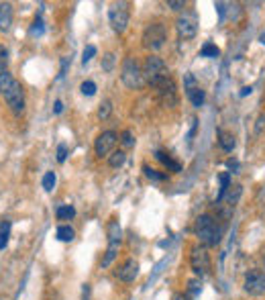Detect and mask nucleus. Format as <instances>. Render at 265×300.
Segmentation results:
<instances>
[{"label": "nucleus", "mask_w": 265, "mask_h": 300, "mask_svg": "<svg viewBox=\"0 0 265 300\" xmlns=\"http://www.w3.org/2000/svg\"><path fill=\"white\" fill-rule=\"evenodd\" d=\"M12 82H14V78H12L8 72H2V74H0V94H4V92L12 86Z\"/></svg>", "instance_id": "25"}, {"label": "nucleus", "mask_w": 265, "mask_h": 300, "mask_svg": "<svg viewBox=\"0 0 265 300\" xmlns=\"http://www.w3.org/2000/svg\"><path fill=\"white\" fill-rule=\"evenodd\" d=\"M155 157H157L168 170H172V172H181V165H179L177 161H174L170 153H165V151H161V149H159V151H155Z\"/></svg>", "instance_id": "16"}, {"label": "nucleus", "mask_w": 265, "mask_h": 300, "mask_svg": "<svg viewBox=\"0 0 265 300\" xmlns=\"http://www.w3.org/2000/svg\"><path fill=\"white\" fill-rule=\"evenodd\" d=\"M108 21H110V27L117 33H125L127 27H129V8H127V2L112 4L110 10H108Z\"/></svg>", "instance_id": "6"}, {"label": "nucleus", "mask_w": 265, "mask_h": 300, "mask_svg": "<svg viewBox=\"0 0 265 300\" xmlns=\"http://www.w3.org/2000/svg\"><path fill=\"white\" fill-rule=\"evenodd\" d=\"M165 39H168V31H165V25L161 23H151L143 31V47L151 49V51L161 49Z\"/></svg>", "instance_id": "4"}, {"label": "nucleus", "mask_w": 265, "mask_h": 300, "mask_svg": "<svg viewBox=\"0 0 265 300\" xmlns=\"http://www.w3.org/2000/svg\"><path fill=\"white\" fill-rule=\"evenodd\" d=\"M63 110V102H61V100H55V106H53V112L55 114H59Z\"/></svg>", "instance_id": "40"}, {"label": "nucleus", "mask_w": 265, "mask_h": 300, "mask_svg": "<svg viewBox=\"0 0 265 300\" xmlns=\"http://www.w3.org/2000/svg\"><path fill=\"white\" fill-rule=\"evenodd\" d=\"M253 92V88L251 86H245V88H241V96H247V94H251Z\"/></svg>", "instance_id": "42"}, {"label": "nucleus", "mask_w": 265, "mask_h": 300, "mask_svg": "<svg viewBox=\"0 0 265 300\" xmlns=\"http://www.w3.org/2000/svg\"><path fill=\"white\" fill-rule=\"evenodd\" d=\"M259 41H261V43L265 45V33H261V35H259Z\"/></svg>", "instance_id": "44"}, {"label": "nucleus", "mask_w": 265, "mask_h": 300, "mask_svg": "<svg viewBox=\"0 0 265 300\" xmlns=\"http://www.w3.org/2000/svg\"><path fill=\"white\" fill-rule=\"evenodd\" d=\"M190 265L196 276H206L210 272V255H208V249L204 245H196L192 247V253H190Z\"/></svg>", "instance_id": "5"}, {"label": "nucleus", "mask_w": 265, "mask_h": 300, "mask_svg": "<svg viewBox=\"0 0 265 300\" xmlns=\"http://www.w3.org/2000/svg\"><path fill=\"white\" fill-rule=\"evenodd\" d=\"M53 186H55V174L53 172H47L43 176V188H45V192H51Z\"/></svg>", "instance_id": "29"}, {"label": "nucleus", "mask_w": 265, "mask_h": 300, "mask_svg": "<svg viewBox=\"0 0 265 300\" xmlns=\"http://www.w3.org/2000/svg\"><path fill=\"white\" fill-rule=\"evenodd\" d=\"M143 172H145V176H147L149 180H155V182L168 180V174H161V172H157V170H153V168H149V165H143Z\"/></svg>", "instance_id": "24"}, {"label": "nucleus", "mask_w": 265, "mask_h": 300, "mask_svg": "<svg viewBox=\"0 0 265 300\" xmlns=\"http://www.w3.org/2000/svg\"><path fill=\"white\" fill-rule=\"evenodd\" d=\"M172 300H190V296H188V294L177 292V294H174V298H172Z\"/></svg>", "instance_id": "41"}, {"label": "nucleus", "mask_w": 265, "mask_h": 300, "mask_svg": "<svg viewBox=\"0 0 265 300\" xmlns=\"http://www.w3.org/2000/svg\"><path fill=\"white\" fill-rule=\"evenodd\" d=\"M143 76L147 78V82L151 86L159 84L161 80L170 78V70H168V63H165L159 55H149L145 59V65H143Z\"/></svg>", "instance_id": "3"}, {"label": "nucleus", "mask_w": 265, "mask_h": 300, "mask_svg": "<svg viewBox=\"0 0 265 300\" xmlns=\"http://www.w3.org/2000/svg\"><path fill=\"white\" fill-rule=\"evenodd\" d=\"M106 233H108V243H119L121 245V239H123V229L119 225L117 219H112L106 227Z\"/></svg>", "instance_id": "15"}, {"label": "nucleus", "mask_w": 265, "mask_h": 300, "mask_svg": "<svg viewBox=\"0 0 265 300\" xmlns=\"http://www.w3.org/2000/svg\"><path fill=\"white\" fill-rule=\"evenodd\" d=\"M76 216V208L74 206H59L57 208V221H72Z\"/></svg>", "instance_id": "21"}, {"label": "nucleus", "mask_w": 265, "mask_h": 300, "mask_svg": "<svg viewBox=\"0 0 265 300\" xmlns=\"http://www.w3.org/2000/svg\"><path fill=\"white\" fill-rule=\"evenodd\" d=\"M186 96L190 98V102L196 106V108H200L204 104V90L196 84V80L192 74H186Z\"/></svg>", "instance_id": "12"}, {"label": "nucleus", "mask_w": 265, "mask_h": 300, "mask_svg": "<svg viewBox=\"0 0 265 300\" xmlns=\"http://www.w3.org/2000/svg\"><path fill=\"white\" fill-rule=\"evenodd\" d=\"M226 165H228V170H233V172H237V170H239V161H237V159H228V161H226Z\"/></svg>", "instance_id": "39"}, {"label": "nucleus", "mask_w": 265, "mask_h": 300, "mask_svg": "<svg viewBox=\"0 0 265 300\" xmlns=\"http://www.w3.org/2000/svg\"><path fill=\"white\" fill-rule=\"evenodd\" d=\"M8 231H10V223L4 221L2 225H0V249H4L6 243H8Z\"/></svg>", "instance_id": "26"}, {"label": "nucleus", "mask_w": 265, "mask_h": 300, "mask_svg": "<svg viewBox=\"0 0 265 300\" xmlns=\"http://www.w3.org/2000/svg\"><path fill=\"white\" fill-rule=\"evenodd\" d=\"M29 33H31L33 37H41L43 33H45V25H43V19H41V16H37V19L33 21V25H31Z\"/></svg>", "instance_id": "23"}, {"label": "nucleus", "mask_w": 265, "mask_h": 300, "mask_svg": "<svg viewBox=\"0 0 265 300\" xmlns=\"http://www.w3.org/2000/svg\"><path fill=\"white\" fill-rule=\"evenodd\" d=\"M219 143L224 151H233L237 147V141H235V135H230V133H224V131H219Z\"/></svg>", "instance_id": "17"}, {"label": "nucleus", "mask_w": 265, "mask_h": 300, "mask_svg": "<svg viewBox=\"0 0 265 300\" xmlns=\"http://www.w3.org/2000/svg\"><path fill=\"white\" fill-rule=\"evenodd\" d=\"M82 300H90V284H84L82 288Z\"/></svg>", "instance_id": "38"}, {"label": "nucleus", "mask_w": 265, "mask_h": 300, "mask_svg": "<svg viewBox=\"0 0 265 300\" xmlns=\"http://www.w3.org/2000/svg\"><path fill=\"white\" fill-rule=\"evenodd\" d=\"M117 141H119V135H117L114 131H104V133H100V135L96 137V143H94L96 155H98V157L108 155L112 149H114V145H117Z\"/></svg>", "instance_id": "11"}, {"label": "nucleus", "mask_w": 265, "mask_h": 300, "mask_svg": "<svg viewBox=\"0 0 265 300\" xmlns=\"http://www.w3.org/2000/svg\"><path fill=\"white\" fill-rule=\"evenodd\" d=\"M12 27V6L8 2H0V31L6 33Z\"/></svg>", "instance_id": "14"}, {"label": "nucleus", "mask_w": 265, "mask_h": 300, "mask_svg": "<svg viewBox=\"0 0 265 300\" xmlns=\"http://www.w3.org/2000/svg\"><path fill=\"white\" fill-rule=\"evenodd\" d=\"M125 159H127L125 151H112L108 155V165H110V168H121V165L125 163Z\"/></svg>", "instance_id": "20"}, {"label": "nucleus", "mask_w": 265, "mask_h": 300, "mask_svg": "<svg viewBox=\"0 0 265 300\" xmlns=\"http://www.w3.org/2000/svg\"><path fill=\"white\" fill-rule=\"evenodd\" d=\"M200 55L202 57H219L221 55V49L217 45H212V43H204L202 49H200Z\"/></svg>", "instance_id": "22"}, {"label": "nucleus", "mask_w": 265, "mask_h": 300, "mask_svg": "<svg viewBox=\"0 0 265 300\" xmlns=\"http://www.w3.org/2000/svg\"><path fill=\"white\" fill-rule=\"evenodd\" d=\"M139 276V261L137 259H127L119 265L117 270V278L123 280V282H135V278Z\"/></svg>", "instance_id": "13"}, {"label": "nucleus", "mask_w": 265, "mask_h": 300, "mask_svg": "<svg viewBox=\"0 0 265 300\" xmlns=\"http://www.w3.org/2000/svg\"><path fill=\"white\" fill-rule=\"evenodd\" d=\"M121 143H123L125 147H132V145H135V139H132V133H131V131H125V133H123Z\"/></svg>", "instance_id": "34"}, {"label": "nucleus", "mask_w": 265, "mask_h": 300, "mask_svg": "<svg viewBox=\"0 0 265 300\" xmlns=\"http://www.w3.org/2000/svg\"><path fill=\"white\" fill-rule=\"evenodd\" d=\"M110 112H112V102L110 100H104L100 104V108H98V119H108Z\"/></svg>", "instance_id": "28"}, {"label": "nucleus", "mask_w": 265, "mask_h": 300, "mask_svg": "<svg viewBox=\"0 0 265 300\" xmlns=\"http://www.w3.org/2000/svg\"><path fill=\"white\" fill-rule=\"evenodd\" d=\"M94 55H96V47H94V45H88V47L84 49V53H82V63L86 65Z\"/></svg>", "instance_id": "32"}, {"label": "nucleus", "mask_w": 265, "mask_h": 300, "mask_svg": "<svg viewBox=\"0 0 265 300\" xmlns=\"http://www.w3.org/2000/svg\"><path fill=\"white\" fill-rule=\"evenodd\" d=\"M143 70H141V65L135 57H125L123 59V65H121V80L125 82V86L127 88H132V90H137L143 86Z\"/></svg>", "instance_id": "2"}, {"label": "nucleus", "mask_w": 265, "mask_h": 300, "mask_svg": "<svg viewBox=\"0 0 265 300\" xmlns=\"http://www.w3.org/2000/svg\"><path fill=\"white\" fill-rule=\"evenodd\" d=\"M224 229L226 225L224 223H219L214 216L210 214H200L196 219V225H194V233H196V237L200 239V243L204 247H214V245H219L222 235H224Z\"/></svg>", "instance_id": "1"}, {"label": "nucleus", "mask_w": 265, "mask_h": 300, "mask_svg": "<svg viewBox=\"0 0 265 300\" xmlns=\"http://www.w3.org/2000/svg\"><path fill=\"white\" fill-rule=\"evenodd\" d=\"M217 8H219V14H221V19H222V16H224V4H222V2H219V4H217Z\"/></svg>", "instance_id": "43"}, {"label": "nucleus", "mask_w": 265, "mask_h": 300, "mask_svg": "<svg viewBox=\"0 0 265 300\" xmlns=\"http://www.w3.org/2000/svg\"><path fill=\"white\" fill-rule=\"evenodd\" d=\"M6 68H8V49L0 45V74L6 72Z\"/></svg>", "instance_id": "30"}, {"label": "nucleus", "mask_w": 265, "mask_h": 300, "mask_svg": "<svg viewBox=\"0 0 265 300\" xmlns=\"http://www.w3.org/2000/svg\"><path fill=\"white\" fill-rule=\"evenodd\" d=\"M65 157H68V145H63V143H61V145L57 147V161H59V163H63V161H65Z\"/></svg>", "instance_id": "35"}, {"label": "nucleus", "mask_w": 265, "mask_h": 300, "mask_svg": "<svg viewBox=\"0 0 265 300\" xmlns=\"http://www.w3.org/2000/svg\"><path fill=\"white\" fill-rule=\"evenodd\" d=\"M153 88L157 90V96H159V100H161L163 106H176V102H177V94H176V84H174L172 78L161 80L159 84H155Z\"/></svg>", "instance_id": "9"}, {"label": "nucleus", "mask_w": 265, "mask_h": 300, "mask_svg": "<svg viewBox=\"0 0 265 300\" xmlns=\"http://www.w3.org/2000/svg\"><path fill=\"white\" fill-rule=\"evenodd\" d=\"M245 292L251 296H261L265 294V274L261 270H251L245 276Z\"/></svg>", "instance_id": "10"}, {"label": "nucleus", "mask_w": 265, "mask_h": 300, "mask_svg": "<svg viewBox=\"0 0 265 300\" xmlns=\"http://www.w3.org/2000/svg\"><path fill=\"white\" fill-rule=\"evenodd\" d=\"M4 100H6V104L10 106V110L14 114H21L25 110V92H23V86H21V82H12V86L2 94Z\"/></svg>", "instance_id": "7"}, {"label": "nucleus", "mask_w": 265, "mask_h": 300, "mask_svg": "<svg viewBox=\"0 0 265 300\" xmlns=\"http://www.w3.org/2000/svg\"><path fill=\"white\" fill-rule=\"evenodd\" d=\"M80 90H82V94H84V96H94L96 94V84L88 80V82H84V84L80 86Z\"/></svg>", "instance_id": "31"}, {"label": "nucleus", "mask_w": 265, "mask_h": 300, "mask_svg": "<svg viewBox=\"0 0 265 300\" xmlns=\"http://www.w3.org/2000/svg\"><path fill=\"white\" fill-rule=\"evenodd\" d=\"M176 29H177V35H179L181 39H192V37H196V33H198V19H196V14H194V12L179 14L177 21H176Z\"/></svg>", "instance_id": "8"}, {"label": "nucleus", "mask_w": 265, "mask_h": 300, "mask_svg": "<svg viewBox=\"0 0 265 300\" xmlns=\"http://www.w3.org/2000/svg\"><path fill=\"white\" fill-rule=\"evenodd\" d=\"M74 237H76V231H74L70 225H61V227L57 229V239H59V241L68 243V241H74Z\"/></svg>", "instance_id": "19"}, {"label": "nucleus", "mask_w": 265, "mask_h": 300, "mask_svg": "<svg viewBox=\"0 0 265 300\" xmlns=\"http://www.w3.org/2000/svg\"><path fill=\"white\" fill-rule=\"evenodd\" d=\"M200 290H202V282L200 280H190L188 282V296H198L200 294Z\"/></svg>", "instance_id": "27"}, {"label": "nucleus", "mask_w": 265, "mask_h": 300, "mask_svg": "<svg viewBox=\"0 0 265 300\" xmlns=\"http://www.w3.org/2000/svg\"><path fill=\"white\" fill-rule=\"evenodd\" d=\"M112 68H114V55H112V53H106L104 59H102V70H104V72H112Z\"/></svg>", "instance_id": "33"}, {"label": "nucleus", "mask_w": 265, "mask_h": 300, "mask_svg": "<svg viewBox=\"0 0 265 300\" xmlns=\"http://www.w3.org/2000/svg\"><path fill=\"white\" fill-rule=\"evenodd\" d=\"M68 63H70V59H68V57H63V61H61V70H59V74H57V78H63V74H65V70H68Z\"/></svg>", "instance_id": "37"}, {"label": "nucleus", "mask_w": 265, "mask_h": 300, "mask_svg": "<svg viewBox=\"0 0 265 300\" xmlns=\"http://www.w3.org/2000/svg\"><path fill=\"white\" fill-rule=\"evenodd\" d=\"M168 6L174 8V10H181V8H186V2H184V0H170Z\"/></svg>", "instance_id": "36"}, {"label": "nucleus", "mask_w": 265, "mask_h": 300, "mask_svg": "<svg viewBox=\"0 0 265 300\" xmlns=\"http://www.w3.org/2000/svg\"><path fill=\"white\" fill-rule=\"evenodd\" d=\"M117 253H119V243H108L106 255H104V257H102V261H100V265H102V268H108V265L112 263V259L117 257Z\"/></svg>", "instance_id": "18"}]
</instances>
